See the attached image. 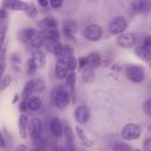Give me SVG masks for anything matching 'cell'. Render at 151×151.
<instances>
[{"mask_svg":"<svg viewBox=\"0 0 151 151\" xmlns=\"http://www.w3.org/2000/svg\"><path fill=\"white\" fill-rule=\"evenodd\" d=\"M70 92L66 87L64 86H59V87H55L52 92V103L55 107L60 109V110H64L70 104Z\"/></svg>","mask_w":151,"mask_h":151,"instance_id":"obj_1","label":"cell"},{"mask_svg":"<svg viewBox=\"0 0 151 151\" xmlns=\"http://www.w3.org/2000/svg\"><path fill=\"white\" fill-rule=\"evenodd\" d=\"M126 77L129 78V80H131L132 83H142L145 79V68L142 65L138 64H132L129 65L125 70Z\"/></svg>","mask_w":151,"mask_h":151,"instance_id":"obj_2","label":"cell"},{"mask_svg":"<svg viewBox=\"0 0 151 151\" xmlns=\"http://www.w3.org/2000/svg\"><path fill=\"white\" fill-rule=\"evenodd\" d=\"M44 90H45V81L41 78H34L26 83L22 91V97L25 99V98H28L32 93H40Z\"/></svg>","mask_w":151,"mask_h":151,"instance_id":"obj_3","label":"cell"},{"mask_svg":"<svg viewBox=\"0 0 151 151\" xmlns=\"http://www.w3.org/2000/svg\"><path fill=\"white\" fill-rule=\"evenodd\" d=\"M109 32L114 35H119L125 32L127 28V21L124 17H114L110 22H109Z\"/></svg>","mask_w":151,"mask_h":151,"instance_id":"obj_4","label":"cell"},{"mask_svg":"<svg viewBox=\"0 0 151 151\" xmlns=\"http://www.w3.org/2000/svg\"><path fill=\"white\" fill-rule=\"evenodd\" d=\"M140 133H142L140 126L137 124H133V123H129V124L124 125L122 129V137L126 140L138 139L140 137Z\"/></svg>","mask_w":151,"mask_h":151,"instance_id":"obj_5","label":"cell"},{"mask_svg":"<svg viewBox=\"0 0 151 151\" xmlns=\"http://www.w3.org/2000/svg\"><path fill=\"white\" fill-rule=\"evenodd\" d=\"M84 37L88 41H98L103 37V28L98 24H91L88 25L84 31Z\"/></svg>","mask_w":151,"mask_h":151,"instance_id":"obj_6","label":"cell"},{"mask_svg":"<svg viewBox=\"0 0 151 151\" xmlns=\"http://www.w3.org/2000/svg\"><path fill=\"white\" fill-rule=\"evenodd\" d=\"M42 106V101L40 97L38 96H29L28 98H25L21 104L22 111H38Z\"/></svg>","mask_w":151,"mask_h":151,"instance_id":"obj_7","label":"cell"},{"mask_svg":"<svg viewBox=\"0 0 151 151\" xmlns=\"http://www.w3.org/2000/svg\"><path fill=\"white\" fill-rule=\"evenodd\" d=\"M42 132V122L39 118H32L28 122V133L33 140H39Z\"/></svg>","mask_w":151,"mask_h":151,"instance_id":"obj_8","label":"cell"},{"mask_svg":"<svg viewBox=\"0 0 151 151\" xmlns=\"http://www.w3.org/2000/svg\"><path fill=\"white\" fill-rule=\"evenodd\" d=\"M116 42L118 46L124 48H130L136 44V35L131 32H124L116 38Z\"/></svg>","mask_w":151,"mask_h":151,"instance_id":"obj_9","label":"cell"},{"mask_svg":"<svg viewBox=\"0 0 151 151\" xmlns=\"http://www.w3.org/2000/svg\"><path fill=\"white\" fill-rule=\"evenodd\" d=\"M44 37L41 34L40 31H37V29H32L29 37H28V40H27V44L26 45H29L32 48H35V50H39V47H41L44 45Z\"/></svg>","mask_w":151,"mask_h":151,"instance_id":"obj_10","label":"cell"},{"mask_svg":"<svg viewBox=\"0 0 151 151\" xmlns=\"http://www.w3.org/2000/svg\"><path fill=\"white\" fill-rule=\"evenodd\" d=\"M90 117H91V112H90L87 106L79 105V106L76 107V110H74V118H76V120L79 124H86L88 122Z\"/></svg>","mask_w":151,"mask_h":151,"instance_id":"obj_11","label":"cell"},{"mask_svg":"<svg viewBox=\"0 0 151 151\" xmlns=\"http://www.w3.org/2000/svg\"><path fill=\"white\" fill-rule=\"evenodd\" d=\"M63 134L65 137V147L66 151H76V145H74V134L72 132V129L70 125H65L63 129Z\"/></svg>","mask_w":151,"mask_h":151,"instance_id":"obj_12","label":"cell"},{"mask_svg":"<svg viewBox=\"0 0 151 151\" xmlns=\"http://www.w3.org/2000/svg\"><path fill=\"white\" fill-rule=\"evenodd\" d=\"M63 32L67 39L74 40L77 35V24L72 20H65L63 22Z\"/></svg>","mask_w":151,"mask_h":151,"instance_id":"obj_13","label":"cell"},{"mask_svg":"<svg viewBox=\"0 0 151 151\" xmlns=\"http://www.w3.org/2000/svg\"><path fill=\"white\" fill-rule=\"evenodd\" d=\"M63 124H61V120L58 118V117H53L50 122V130H51V133L55 137V138H60L63 136Z\"/></svg>","mask_w":151,"mask_h":151,"instance_id":"obj_14","label":"cell"},{"mask_svg":"<svg viewBox=\"0 0 151 151\" xmlns=\"http://www.w3.org/2000/svg\"><path fill=\"white\" fill-rule=\"evenodd\" d=\"M31 60H32L33 65L35 66V68H42L45 66V64H46V57L40 50H35L32 53Z\"/></svg>","mask_w":151,"mask_h":151,"instance_id":"obj_15","label":"cell"},{"mask_svg":"<svg viewBox=\"0 0 151 151\" xmlns=\"http://www.w3.org/2000/svg\"><path fill=\"white\" fill-rule=\"evenodd\" d=\"M85 61H86V66L90 67V68H94V67H98L101 63V57L99 53L97 52H91L87 54V57L85 58Z\"/></svg>","mask_w":151,"mask_h":151,"instance_id":"obj_16","label":"cell"},{"mask_svg":"<svg viewBox=\"0 0 151 151\" xmlns=\"http://www.w3.org/2000/svg\"><path fill=\"white\" fill-rule=\"evenodd\" d=\"M70 71L66 66V64L63 61V60H59L55 65V77L59 79V80H64L67 78Z\"/></svg>","mask_w":151,"mask_h":151,"instance_id":"obj_17","label":"cell"},{"mask_svg":"<svg viewBox=\"0 0 151 151\" xmlns=\"http://www.w3.org/2000/svg\"><path fill=\"white\" fill-rule=\"evenodd\" d=\"M44 40H51V41H58L59 40V31L58 28H42V31H40Z\"/></svg>","mask_w":151,"mask_h":151,"instance_id":"obj_18","label":"cell"},{"mask_svg":"<svg viewBox=\"0 0 151 151\" xmlns=\"http://www.w3.org/2000/svg\"><path fill=\"white\" fill-rule=\"evenodd\" d=\"M18 126H19V131H20V136L21 138H26L27 136V131H28V118L25 113H22L20 117H19V120H18Z\"/></svg>","mask_w":151,"mask_h":151,"instance_id":"obj_19","label":"cell"},{"mask_svg":"<svg viewBox=\"0 0 151 151\" xmlns=\"http://www.w3.org/2000/svg\"><path fill=\"white\" fill-rule=\"evenodd\" d=\"M76 131H77V134H78V137H79V139H80V142H81L83 145H85V146H87V147L93 146V140L85 133V131H84L79 125H77Z\"/></svg>","mask_w":151,"mask_h":151,"instance_id":"obj_20","label":"cell"},{"mask_svg":"<svg viewBox=\"0 0 151 151\" xmlns=\"http://www.w3.org/2000/svg\"><path fill=\"white\" fill-rule=\"evenodd\" d=\"M57 25L58 22L53 17H45L39 21V26L42 28H57Z\"/></svg>","mask_w":151,"mask_h":151,"instance_id":"obj_21","label":"cell"},{"mask_svg":"<svg viewBox=\"0 0 151 151\" xmlns=\"http://www.w3.org/2000/svg\"><path fill=\"white\" fill-rule=\"evenodd\" d=\"M70 55H73V48L68 45H63L61 44V46H60L55 57H58L59 59H64V58H67Z\"/></svg>","mask_w":151,"mask_h":151,"instance_id":"obj_22","label":"cell"},{"mask_svg":"<svg viewBox=\"0 0 151 151\" xmlns=\"http://www.w3.org/2000/svg\"><path fill=\"white\" fill-rule=\"evenodd\" d=\"M44 45H45L46 48H47L52 54H54V55H57V53H58V51H59V48H60V46H61V44H60L59 41H51V40H45V41H44Z\"/></svg>","mask_w":151,"mask_h":151,"instance_id":"obj_23","label":"cell"},{"mask_svg":"<svg viewBox=\"0 0 151 151\" xmlns=\"http://www.w3.org/2000/svg\"><path fill=\"white\" fill-rule=\"evenodd\" d=\"M59 60H63V61L66 64V66H67L68 71H71V72H73V71L78 67V60H77L73 55H70V57H67V58L59 59Z\"/></svg>","mask_w":151,"mask_h":151,"instance_id":"obj_24","label":"cell"},{"mask_svg":"<svg viewBox=\"0 0 151 151\" xmlns=\"http://www.w3.org/2000/svg\"><path fill=\"white\" fill-rule=\"evenodd\" d=\"M150 53H151V52L144 50L142 46H138V47L136 48V54H137L139 58L144 59L145 61H150Z\"/></svg>","mask_w":151,"mask_h":151,"instance_id":"obj_25","label":"cell"},{"mask_svg":"<svg viewBox=\"0 0 151 151\" xmlns=\"http://www.w3.org/2000/svg\"><path fill=\"white\" fill-rule=\"evenodd\" d=\"M83 72H84V77H83V79H84L85 83H91V81L94 79L92 68H90V67H84V68H83Z\"/></svg>","mask_w":151,"mask_h":151,"instance_id":"obj_26","label":"cell"},{"mask_svg":"<svg viewBox=\"0 0 151 151\" xmlns=\"http://www.w3.org/2000/svg\"><path fill=\"white\" fill-rule=\"evenodd\" d=\"M12 81V78L9 74H4L1 78H0V91L5 90L6 87H8V85L11 84Z\"/></svg>","mask_w":151,"mask_h":151,"instance_id":"obj_27","label":"cell"},{"mask_svg":"<svg viewBox=\"0 0 151 151\" xmlns=\"http://www.w3.org/2000/svg\"><path fill=\"white\" fill-rule=\"evenodd\" d=\"M113 151H133V149L126 143H117L113 145Z\"/></svg>","mask_w":151,"mask_h":151,"instance_id":"obj_28","label":"cell"},{"mask_svg":"<svg viewBox=\"0 0 151 151\" xmlns=\"http://www.w3.org/2000/svg\"><path fill=\"white\" fill-rule=\"evenodd\" d=\"M32 29H33V28H22V29L19 32V38H20V40H21L22 42L27 44L28 37H29V34H31Z\"/></svg>","mask_w":151,"mask_h":151,"instance_id":"obj_29","label":"cell"},{"mask_svg":"<svg viewBox=\"0 0 151 151\" xmlns=\"http://www.w3.org/2000/svg\"><path fill=\"white\" fill-rule=\"evenodd\" d=\"M74 84H76V74L73 72H71V73H68L67 78H66V88H70L72 91Z\"/></svg>","mask_w":151,"mask_h":151,"instance_id":"obj_30","label":"cell"},{"mask_svg":"<svg viewBox=\"0 0 151 151\" xmlns=\"http://www.w3.org/2000/svg\"><path fill=\"white\" fill-rule=\"evenodd\" d=\"M144 50H146V51H149V52H151V37L150 35H146L144 39H143V41H142V45H140Z\"/></svg>","mask_w":151,"mask_h":151,"instance_id":"obj_31","label":"cell"},{"mask_svg":"<svg viewBox=\"0 0 151 151\" xmlns=\"http://www.w3.org/2000/svg\"><path fill=\"white\" fill-rule=\"evenodd\" d=\"M143 110L147 117L151 116V99H146L143 104Z\"/></svg>","mask_w":151,"mask_h":151,"instance_id":"obj_32","label":"cell"},{"mask_svg":"<svg viewBox=\"0 0 151 151\" xmlns=\"http://www.w3.org/2000/svg\"><path fill=\"white\" fill-rule=\"evenodd\" d=\"M50 6L52 8H54V9H57V8H59V7L63 6V1L61 0H51L50 1Z\"/></svg>","mask_w":151,"mask_h":151,"instance_id":"obj_33","label":"cell"},{"mask_svg":"<svg viewBox=\"0 0 151 151\" xmlns=\"http://www.w3.org/2000/svg\"><path fill=\"white\" fill-rule=\"evenodd\" d=\"M143 151H151V138H146L145 142L143 143Z\"/></svg>","mask_w":151,"mask_h":151,"instance_id":"obj_34","label":"cell"},{"mask_svg":"<svg viewBox=\"0 0 151 151\" xmlns=\"http://www.w3.org/2000/svg\"><path fill=\"white\" fill-rule=\"evenodd\" d=\"M27 66H28V67H27V72H28L29 74H33V73L35 72V70H37V68H35V66L33 65V63H32V60H31V59H29V61L27 63Z\"/></svg>","mask_w":151,"mask_h":151,"instance_id":"obj_35","label":"cell"},{"mask_svg":"<svg viewBox=\"0 0 151 151\" xmlns=\"http://www.w3.org/2000/svg\"><path fill=\"white\" fill-rule=\"evenodd\" d=\"M4 146H5V139H4L2 133L0 132V147H4Z\"/></svg>","mask_w":151,"mask_h":151,"instance_id":"obj_36","label":"cell"},{"mask_svg":"<svg viewBox=\"0 0 151 151\" xmlns=\"http://www.w3.org/2000/svg\"><path fill=\"white\" fill-rule=\"evenodd\" d=\"M39 5L42 6V7H48L50 6V2L48 1H39Z\"/></svg>","mask_w":151,"mask_h":151,"instance_id":"obj_37","label":"cell"},{"mask_svg":"<svg viewBox=\"0 0 151 151\" xmlns=\"http://www.w3.org/2000/svg\"><path fill=\"white\" fill-rule=\"evenodd\" d=\"M133 151H142V150H133Z\"/></svg>","mask_w":151,"mask_h":151,"instance_id":"obj_38","label":"cell"},{"mask_svg":"<svg viewBox=\"0 0 151 151\" xmlns=\"http://www.w3.org/2000/svg\"><path fill=\"white\" fill-rule=\"evenodd\" d=\"M1 12H2V9H0V14H1Z\"/></svg>","mask_w":151,"mask_h":151,"instance_id":"obj_39","label":"cell"},{"mask_svg":"<svg viewBox=\"0 0 151 151\" xmlns=\"http://www.w3.org/2000/svg\"><path fill=\"white\" fill-rule=\"evenodd\" d=\"M18 151H20V150H19V149H18Z\"/></svg>","mask_w":151,"mask_h":151,"instance_id":"obj_40","label":"cell"},{"mask_svg":"<svg viewBox=\"0 0 151 151\" xmlns=\"http://www.w3.org/2000/svg\"><path fill=\"white\" fill-rule=\"evenodd\" d=\"M0 78H1V77H0Z\"/></svg>","mask_w":151,"mask_h":151,"instance_id":"obj_41","label":"cell"}]
</instances>
